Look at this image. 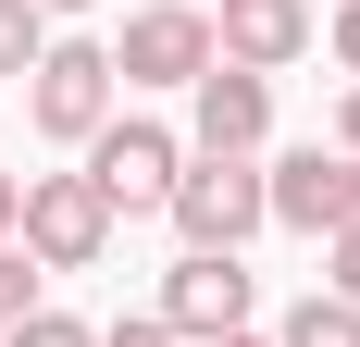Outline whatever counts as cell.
I'll use <instances>...</instances> for the list:
<instances>
[{"instance_id": "1", "label": "cell", "mask_w": 360, "mask_h": 347, "mask_svg": "<svg viewBox=\"0 0 360 347\" xmlns=\"http://www.w3.org/2000/svg\"><path fill=\"white\" fill-rule=\"evenodd\" d=\"M162 211H174L186 248H249L261 223H274V186H261L249 149H199V162L174 174V199H162Z\"/></svg>"}, {"instance_id": "2", "label": "cell", "mask_w": 360, "mask_h": 347, "mask_svg": "<svg viewBox=\"0 0 360 347\" xmlns=\"http://www.w3.org/2000/svg\"><path fill=\"white\" fill-rule=\"evenodd\" d=\"M112 87H124V74H112L100 37H50V50H37V74H25V112H37V137L87 149V137L112 124Z\"/></svg>"}, {"instance_id": "3", "label": "cell", "mask_w": 360, "mask_h": 347, "mask_svg": "<svg viewBox=\"0 0 360 347\" xmlns=\"http://www.w3.org/2000/svg\"><path fill=\"white\" fill-rule=\"evenodd\" d=\"M100 248H112V199H100V174H25V261L87 273Z\"/></svg>"}, {"instance_id": "4", "label": "cell", "mask_w": 360, "mask_h": 347, "mask_svg": "<svg viewBox=\"0 0 360 347\" xmlns=\"http://www.w3.org/2000/svg\"><path fill=\"white\" fill-rule=\"evenodd\" d=\"M87 174H100V199H112V211H162V199H174V174H186V137H174V124L112 112L100 137H87Z\"/></svg>"}, {"instance_id": "5", "label": "cell", "mask_w": 360, "mask_h": 347, "mask_svg": "<svg viewBox=\"0 0 360 347\" xmlns=\"http://www.w3.org/2000/svg\"><path fill=\"white\" fill-rule=\"evenodd\" d=\"M112 74H124V87H199V74H212V13H199V0H149L137 25L112 37Z\"/></svg>"}, {"instance_id": "6", "label": "cell", "mask_w": 360, "mask_h": 347, "mask_svg": "<svg viewBox=\"0 0 360 347\" xmlns=\"http://www.w3.org/2000/svg\"><path fill=\"white\" fill-rule=\"evenodd\" d=\"M261 186H274V223H298V236H348L360 223V162L348 149H286V162H261Z\"/></svg>"}, {"instance_id": "7", "label": "cell", "mask_w": 360, "mask_h": 347, "mask_svg": "<svg viewBox=\"0 0 360 347\" xmlns=\"http://www.w3.org/2000/svg\"><path fill=\"white\" fill-rule=\"evenodd\" d=\"M162 322H174L186 347L249 335V273H236V248H186L174 273H162Z\"/></svg>"}, {"instance_id": "8", "label": "cell", "mask_w": 360, "mask_h": 347, "mask_svg": "<svg viewBox=\"0 0 360 347\" xmlns=\"http://www.w3.org/2000/svg\"><path fill=\"white\" fill-rule=\"evenodd\" d=\"M298 50H311V0H224V13H212V63L286 74Z\"/></svg>"}, {"instance_id": "9", "label": "cell", "mask_w": 360, "mask_h": 347, "mask_svg": "<svg viewBox=\"0 0 360 347\" xmlns=\"http://www.w3.org/2000/svg\"><path fill=\"white\" fill-rule=\"evenodd\" d=\"M261 137H274V74L212 63V74H199V149H249V162H261Z\"/></svg>"}, {"instance_id": "10", "label": "cell", "mask_w": 360, "mask_h": 347, "mask_svg": "<svg viewBox=\"0 0 360 347\" xmlns=\"http://www.w3.org/2000/svg\"><path fill=\"white\" fill-rule=\"evenodd\" d=\"M274 347H360V310H348V298H323V285H311V298H298V310H286V335H274Z\"/></svg>"}, {"instance_id": "11", "label": "cell", "mask_w": 360, "mask_h": 347, "mask_svg": "<svg viewBox=\"0 0 360 347\" xmlns=\"http://www.w3.org/2000/svg\"><path fill=\"white\" fill-rule=\"evenodd\" d=\"M37 50H50V13L37 0H0V74H37Z\"/></svg>"}, {"instance_id": "12", "label": "cell", "mask_w": 360, "mask_h": 347, "mask_svg": "<svg viewBox=\"0 0 360 347\" xmlns=\"http://www.w3.org/2000/svg\"><path fill=\"white\" fill-rule=\"evenodd\" d=\"M37 310V261H25V248H13V236H0V335H13V322H25Z\"/></svg>"}, {"instance_id": "13", "label": "cell", "mask_w": 360, "mask_h": 347, "mask_svg": "<svg viewBox=\"0 0 360 347\" xmlns=\"http://www.w3.org/2000/svg\"><path fill=\"white\" fill-rule=\"evenodd\" d=\"M13 347H100V335H87L75 310H25V322H13Z\"/></svg>"}, {"instance_id": "14", "label": "cell", "mask_w": 360, "mask_h": 347, "mask_svg": "<svg viewBox=\"0 0 360 347\" xmlns=\"http://www.w3.org/2000/svg\"><path fill=\"white\" fill-rule=\"evenodd\" d=\"M323 298H348V310H360V223H348V236H323Z\"/></svg>"}, {"instance_id": "15", "label": "cell", "mask_w": 360, "mask_h": 347, "mask_svg": "<svg viewBox=\"0 0 360 347\" xmlns=\"http://www.w3.org/2000/svg\"><path fill=\"white\" fill-rule=\"evenodd\" d=\"M100 347H186V335H174V322H162V310H137V322H112Z\"/></svg>"}, {"instance_id": "16", "label": "cell", "mask_w": 360, "mask_h": 347, "mask_svg": "<svg viewBox=\"0 0 360 347\" xmlns=\"http://www.w3.org/2000/svg\"><path fill=\"white\" fill-rule=\"evenodd\" d=\"M335 63L360 74V0H335Z\"/></svg>"}, {"instance_id": "17", "label": "cell", "mask_w": 360, "mask_h": 347, "mask_svg": "<svg viewBox=\"0 0 360 347\" xmlns=\"http://www.w3.org/2000/svg\"><path fill=\"white\" fill-rule=\"evenodd\" d=\"M13 223H25V174H0V236H13Z\"/></svg>"}, {"instance_id": "18", "label": "cell", "mask_w": 360, "mask_h": 347, "mask_svg": "<svg viewBox=\"0 0 360 347\" xmlns=\"http://www.w3.org/2000/svg\"><path fill=\"white\" fill-rule=\"evenodd\" d=\"M335 149H348V162H360V87H348V112H335Z\"/></svg>"}, {"instance_id": "19", "label": "cell", "mask_w": 360, "mask_h": 347, "mask_svg": "<svg viewBox=\"0 0 360 347\" xmlns=\"http://www.w3.org/2000/svg\"><path fill=\"white\" fill-rule=\"evenodd\" d=\"M37 13H100V0H37Z\"/></svg>"}, {"instance_id": "20", "label": "cell", "mask_w": 360, "mask_h": 347, "mask_svg": "<svg viewBox=\"0 0 360 347\" xmlns=\"http://www.w3.org/2000/svg\"><path fill=\"white\" fill-rule=\"evenodd\" d=\"M212 347H274V335H212Z\"/></svg>"}]
</instances>
